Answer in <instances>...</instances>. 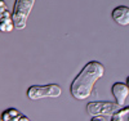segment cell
<instances>
[{"mask_svg":"<svg viewBox=\"0 0 129 121\" xmlns=\"http://www.w3.org/2000/svg\"><path fill=\"white\" fill-rule=\"evenodd\" d=\"M105 75V67L98 61H90L83 67L70 85L71 95L78 101H85L92 95L95 83Z\"/></svg>","mask_w":129,"mask_h":121,"instance_id":"6da1fadb","label":"cell"},{"mask_svg":"<svg viewBox=\"0 0 129 121\" xmlns=\"http://www.w3.org/2000/svg\"><path fill=\"white\" fill-rule=\"evenodd\" d=\"M35 0H16L13 5V22L17 30H23L27 23V18L34 8Z\"/></svg>","mask_w":129,"mask_h":121,"instance_id":"7a4b0ae2","label":"cell"},{"mask_svg":"<svg viewBox=\"0 0 129 121\" xmlns=\"http://www.w3.org/2000/svg\"><path fill=\"white\" fill-rule=\"evenodd\" d=\"M62 94V88L57 84L48 85H31L27 89V98L31 101H38L43 98H57Z\"/></svg>","mask_w":129,"mask_h":121,"instance_id":"3957f363","label":"cell"},{"mask_svg":"<svg viewBox=\"0 0 129 121\" xmlns=\"http://www.w3.org/2000/svg\"><path fill=\"white\" fill-rule=\"evenodd\" d=\"M121 108V106H119L116 102H106V101H101V102H90L87 106V112L88 115H90L92 117L94 116H112L115 112H117Z\"/></svg>","mask_w":129,"mask_h":121,"instance_id":"277c9868","label":"cell"},{"mask_svg":"<svg viewBox=\"0 0 129 121\" xmlns=\"http://www.w3.org/2000/svg\"><path fill=\"white\" fill-rule=\"evenodd\" d=\"M111 92H112V95L115 98V102L119 104V106H124L126 98L129 95V88L126 84L124 83H115L112 86H111Z\"/></svg>","mask_w":129,"mask_h":121,"instance_id":"5b68a950","label":"cell"},{"mask_svg":"<svg viewBox=\"0 0 129 121\" xmlns=\"http://www.w3.org/2000/svg\"><path fill=\"white\" fill-rule=\"evenodd\" d=\"M14 30V22L12 13L8 8H0V31L2 32H12Z\"/></svg>","mask_w":129,"mask_h":121,"instance_id":"8992f818","label":"cell"},{"mask_svg":"<svg viewBox=\"0 0 129 121\" xmlns=\"http://www.w3.org/2000/svg\"><path fill=\"white\" fill-rule=\"evenodd\" d=\"M112 19L120 26H128L129 25V7L125 5H119L116 7L112 13H111Z\"/></svg>","mask_w":129,"mask_h":121,"instance_id":"52a82bcc","label":"cell"},{"mask_svg":"<svg viewBox=\"0 0 129 121\" xmlns=\"http://www.w3.org/2000/svg\"><path fill=\"white\" fill-rule=\"evenodd\" d=\"M111 121H129V107L120 108L111 116Z\"/></svg>","mask_w":129,"mask_h":121,"instance_id":"ba28073f","label":"cell"},{"mask_svg":"<svg viewBox=\"0 0 129 121\" xmlns=\"http://www.w3.org/2000/svg\"><path fill=\"white\" fill-rule=\"evenodd\" d=\"M19 115H21V112L18 111V109H16V108H8V109H4V111H3L2 118H3V121H10L12 118H14V117L19 116Z\"/></svg>","mask_w":129,"mask_h":121,"instance_id":"9c48e42d","label":"cell"},{"mask_svg":"<svg viewBox=\"0 0 129 121\" xmlns=\"http://www.w3.org/2000/svg\"><path fill=\"white\" fill-rule=\"evenodd\" d=\"M18 121H30V118H28L27 116H25V115H22V113H21V115H19V118H18Z\"/></svg>","mask_w":129,"mask_h":121,"instance_id":"30bf717a","label":"cell"},{"mask_svg":"<svg viewBox=\"0 0 129 121\" xmlns=\"http://www.w3.org/2000/svg\"><path fill=\"white\" fill-rule=\"evenodd\" d=\"M90 121H105V118L102 116H94V117H92Z\"/></svg>","mask_w":129,"mask_h":121,"instance_id":"8fae6325","label":"cell"},{"mask_svg":"<svg viewBox=\"0 0 129 121\" xmlns=\"http://www.w3.org/2000/svg\"><path fill=\"white\" fill-rule=\"evenodd\" d=\"M5 7H7L5 2H4V0H0V8H5Z\"/></svg>","mask_w":129,"mask_h":121,"instance_id":"7c38bea8","label":"cell"},{"mask_svg":"<svg viewBox=\"0 0 129 121\" xmlns=\"http://www.w3.org/2000/svg\"><path fill=\"white\" fill-rule=\"evenodd\" d=\"M126 85H128V88H129V76L126 77Z\"/></svg>","mask_w":129,"mask_h":121,"instance_id":"4fadbf2b","label":"cell"},{"mask_svg":"<svg viewBox=\"0 0 129 121\" xmlns=\"http://www.w3.org/2000/svg\"><path fill=\"white\" fill-rule=\"evenodd\" d=\"M0 121H3V118H2V117H0Z\"/></svg>","mask_w":129,"mask_h":121,"instance_id":"5bb4252c","label":"cell"}]
</instances>
